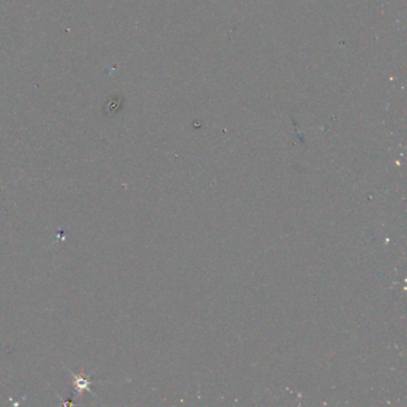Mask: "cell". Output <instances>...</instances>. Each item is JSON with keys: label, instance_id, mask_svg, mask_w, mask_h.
<instances>
[{"label": "cell", "instance_id": "obj_1", "mask_svg": "<svg viewBox=\"0 0 407 407\" xmlns=\"http://www.w3.org/2000/svg\"><path fill=\"white\" fill-rule=\"evenodd\" d=\"M67 370H68V369H67ZM68 372L71 373L72 375H73V386H74L75 391L79 393L80 395H83V393L86 392V391L91 393L90 386L92 383H93V381L88 380V378H90V376L85 375L84 373H82V374H79V375H75L71 372V370H68Z\"/></svg>", "mask_w": 407, "mask_h": 407}]
</instances>
